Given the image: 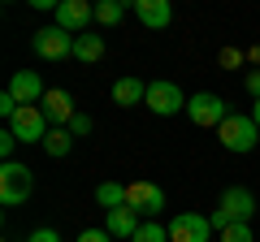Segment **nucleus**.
<instances>
[{
    "mask_svg": "<svg viewBox=\"0 0 260 242\" xmlns=\"http://www.w3.org/2000/svg\"><path fill=\"white\" fill-rule=\"evenodd\" d=\"M121 18H126V5L121 0H95V22L100 26H117Z\"/></svg>",
    "mask_w": 260,
    "mask_h": 242,
    "instance_id": "18",
    "label": "nucleus"
},
{
    "mask_svg": "<svg viewBox=\"0 0 260 242\" xmlns=\"http://www.w3.org/2000/svg\"><path fill=\"white\" fill-rule=\"evenodd\" d=\"M78 242H113V233L109 229H83V233H78Z\"/></svg>",
    "mask_w": 260,
    "mask_h": 242,
    "instance_id": "24",
    "label": "nucleus"
},
{
    "mask_svg": "<svg viewBox=\"0 0 260 242\" xmlns=\"http://www.w3.org/2000/svg\"><path fill=\"white\" fill-rule=\"evenodd\" d=\"M70 147H74V134H70V130H48V139H44L48 156H65Z\"/></svg>",
    "mask_w": 260,
    "mask_h": 242,
    "instance_id": "19",
    "label": "nucleus"
},
{
    "mask_svg": "<svg viewBox=\"0 0 260 242\" xmlns=\"http://www.w3.org/2000/svg\"><path fill=\"white\" fill-rule=\"evenodd\" d=\"M247 91H251V100H260V69L247 74Z\"/></svg>",
    "mask_w": 260,
    "mask_h": 242,
    "instance_id": "26",
    "label": "nucleus"
},
{
    "mask_svg": "<svg viewBox=\"0 0 260 242\" xmlns=\"http://www.w3.org/2000/svg\"><path fill=\"white\" fill-rule=\"evenodd\" d=\"M95 204H100L104 212L126 208V186H117V182H100V186H95Z\"/></svg>",
    "mask_w": 260,
    "mask_h": 242,
    "instance_id": "17",
    "label": "nucleus"
},
{
    "mask_svg": "<svg viewBox=\"0 0 260 242\" xmlns=\"http://www.w3.org/2000/svg\"><path fill=\"white\" fill-rule=\"evenodd\" d=\"M26 242H61V238H56V229H48V225H44V229H35Z\"/></svg>",
    "mask_w": 260,
    "mask_h": 242,
    "instance_id": "25",
    "label": "nucleus"
},
{
    "mask_svg": "<svg viewBox=\"0 0 260 242\" xmlns=\"http://www.w3.org/2000/svg\"><path fill=\"white\" fill-rule=\"evenodd\" d=\"M30 48H35V56H44V61H65V56H74V35L52 22V26H39L35 35H30Z\"/></svg>",
    "mask_w": 260,
    "mask_h": 242,
    "instance_id": "4",
    "label": "nucleus"
},
{
    "mask_svg": "<svg viewBox=\"0 0 260 242\" xmlns=\"http://www.w3.org/2000/svg\"><path fill=\"white\" fill-rule=\"evenodd\" d=\"M256 216V195H251L247 186H230L221 195V204H217V212L208 216L213 221V229H230V225H239V221H251Z\"/></svg>",
    "mask_w": 260,
    "mask_h": 242,
    "instance_id": "1",
    "label": "nucleus"
},
{
    "mask_svg": "<svg viewBox=\"0 0 260 242\" xmlns=\"http://www.w3.org/2000/svg\"><path fill=\"white\" fill-rule=\"evenodd\" d=\"M139 212H130V208H113L109 212V221H104V229L113 233V238H121V242H135V233H139Z\"/></svg>",
    "mask_w": 260,
    "mask_h": 242,
    "instance_id": "14",
    "label": "nucleus"
},
{
    "mask_svg": "<svg viewBox=\"0 0 260 242\" xmlns=\"http://www.w3.org/2000/svg\"><path fill=\"white\" fill-rule=\"evenodd\" d=\"M113 104H121V108L148 104V83H139V78H117L113 83Z\"/></svg>",
    "mask_w": 260,
    "mask_h": 242,
    "instance_id": "15",
    "label": "nucleus"
},
{
    "mask_svg": "<svg viewBox=\"0 0 260 242\" xmlns=\"http://www.w3.org/2000/svg\"><path fill=\"white\" fill-rule=\"evenodd\" d=\"M95 22V5H87V0H61L56 5V26L70 30V35H87V26Z\"/></svg>",
    "mask_w": 260,
    "mask_h": 242,
    "instance_id": "9",
    "label": "nucleus"
},
{
    "mask_svg": "<svg viewBox=\"0 0 260 242\" xmlns=\"http://www.w3.org/2000/svg\"><path fill=\"white\" fill-rule=\"evenodd\" d=\"M126 208L139 216H160L165 212V190L156 182H130L126 186Z\"/></svg>",
    "mask_w": 260,
    "mask_h": 242,
    "instance_id": "6",
    "label": "nucleus"
},
{
    "mask_svg": "<svg viewBox=\"0 0 260 242\" xmlns=\"http://www.w3.org/2000/svg\"><path fill=\"white\" fill-rule=\"evenodd\" d=\"M9 95L22 104V108H30V104H44L48 87L39 83V74H35V69H18V74L9 78Z\"/></svg>",
    "mask_w": 260,
    "mask_h": 242,
    "instance_id": "12",
    "label": "nucleus"
},
{
    "mask_svg": "<svg viewBox=\"0 0 260 242\" xmlns=\"http://www.w3.org/2000/svg\"><path fill=\"white\" fill-rule=\"evenodd\" d=\"M186 117H191L195 126H221V121L230 117V108H225L221 95H213V91H195L191 100H186Z\"/></svg>",
    "mask_w": 260,
    "mask_h": 242,
    "instance_id": "5",
    "label": "nucleus"
},
{
    "mask_svg": "<svg viewBox=\"0 0 260 242\" xmlns=\"http://www.w3.org/2000/svg\"><path fill=\"white\" fill-rule=\"evenodd\" d=\"M74 56L83 61V65H95V61L104 56V39L100 35H78L74 39Z\"/></svg>",
    "mask_w": 260,
    "mask_h": 242,
    "instance_id": "16",
    "label": "nucleus"
},
{
    "mask_svg": "<svg viewBox=\"0 0 260 242\" xmlns=\"http://www.w3.org/2000/svg\"><path fill=\"white\" fill-rule=\"evenodd\" d=\"M9 130L18 134V143H44L52 126H48L44 108H39V104H30V108H18V117L9 121Z\"/></svg>",
    "mask_w": 260,
    "mask_h": 242,
    "instance_id": "7",
    "label": "nucleus"
},
{
    "mask_svg": "<svg viewBox=\"0 0 260 242\" xmlns=\"http://www.w3.org/2000/svg\"><path fill=\"white\" fill-rule=\"evenodd\" d=\"M251 121H256V126H260V100L251 104Z\"/></svg>",
    "mask_w": 260,
    "mask_h": 242,
    "instance_id": "27",
    "label": "nucleus"
},
{
    "mask_svg": "<svg viewBox=\"0 0 260 242\" xmlns=\"http://www.w3.org/2000/svg\"><path fill=\"white\" fill-rule=\"evenodd\" d=\"M13 151H18V134L5 126V130H0V160H13Z\"/></svg>",
    "mask_w": 260,
    "mask_h": 242,
    "instance_id": "22",
    "label": "nucleus"
},
{
    "mask_svg": "<svg viewBox=\"0 0 260 242\" xmlns=\"http://www.w3.org/2000/svg\"><path fill=\"white\" fill-rule=\"evenodd\" d=\"M39 108H44V117H48L52 130H70V121L78 117V112H74V95H70V91H48Z\"/></svg>",
    "mask_w": 260,
    "mask_h": 242,
    "instance_id": "11",
    "label": "nucleus"
},
{
    "mask_svg": "<svg viewBox=\"0 0 260 242\" xmlns=\"http://www.w3.org/2000/svg\"><path fill=\"white\" fill-rule=\"evenodd\" d=\"M221 242H256V238H251V225L239 221V225H230V229H221Z\"/></svg>",
    "mask_w": 260,
    "mask_h": 242,
    "instance_id": "21",
    "label": "nucleus"
},
{
    "mask_svg": "<svg viewBox=\"0 0 260 242\" xmlns=\"http://www.w3.org/2000/svg\"><path fill=\"white\" fill-rule=\"evenodd\" d=\"M148 108L156 117H174V112H186V95L178 91V83H148Z\"/></svg>",
    "mask_w": 260,
    "mask_h": 242,
    "instance_id": "10",
    "label": "nucleus"
},
{
    "mask_svg": "<svg viewBox=\"0 0 260 242\" xmlns=\"http://www.w3.org/2000/svg\"><path fill=\"white\" fill-rule=\"evenodd\" d=\"M130 9H135V18H139L148 30H165L169 22H174L169 0H130Z\"/></svg>",
    "mask_w": 260,
    "mask_h": 242,
    "instance_id": "13",
    "label": "nucleus"
},
{
    "mask_svg": "<svg viewBox=\"0 0 260 242\" xmlns=\"http://www.w3.org/2000/svg\"><path fill=\"white\" fill-rule=\"evenodd\" d=\"M70 134H74V139H83V134H91V117H87V112H78V117L70 121Z\"/></svg>",
    "mask_w": 260,
    "mask_h": 242,
    "instance_id": "23",
    "label": "nucleus"
},
{
    "mask_svg": "<svg viewBox=\"0 0 260 242\" xmlns=\"http://www.w3.org/2000/svg\"><path fill=\"white\" fill-rule=\"evenodd\" d=\"M213 238V221L200 212H178L169 221V242H208Z\"/></svg>",
    "mask_w": 260,
    "mask_h": 242,
    "instance_id": "8",
    "label": "nucleus"
},
{
    "mask_svg": "<svg viewBox=\"0 0 260 242\" xmlns=\"http://www.w3.org/2000/svg\"><path fill=\"white\" fill-rule=\"evenodd\" d=\"M217 139H221V147L225 151H251L260 143V126L251 117H243V112H230V117L221 121V126H217Z\"/></svg>",
    "mask_w": 260,
    "mask_h": 242,
    "instance_id": "3",
    "label": "nucleus"
},
{
    "mask_svg": "<svg viewBox=\"0 0 260 242\" xmlns=\"http://www.w3.org/2000/svg\"><path fill=\"white\" fill-rule=\"evenodd\" d=\"M165 238H169V229H165V225H156V221H143L139 233H135V242H165Z\"/></svg>",
    "mask_w": 260,
    "mask_h": 242,
    "instance_id": "20",
    "label": "nucleus"
},
{
    "mask_svg": "<svg viewBox=\"0 0 260 242\" xmlns=\"http://www.w3.org/2000/svg\"><path fill=\"white\" fill-rule=\"evenodd\" d=\"M30 190H35V177H30V169L22 165V160H5L0 165V204L5 208H18L30 199Z\"/></svg>",
    "mask_w": 260,
    "mask_h": 242,
    "instance_id": "2",
    "label": "nucleus"
}]
</instances>
